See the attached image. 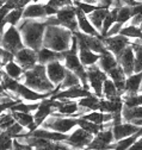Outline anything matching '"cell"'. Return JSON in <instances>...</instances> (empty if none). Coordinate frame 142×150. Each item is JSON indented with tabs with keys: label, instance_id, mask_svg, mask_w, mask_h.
<instances>
[{
	"label": "cell",
	"instance_id": "6da1fadb",
	"mask_svg": "<svg viewBox=\"0 0 142 150\" xmlns=\"http://www.w3.org/2000/svg\"><path fill=\"white\" fill-rule=\"evenodd\" d=\"M45 28V23L31 21V18H24L22 24L18 25L17 29L22 32V38L28 48L37 51L42 47Z\"/></svg>",
	"mask_w": 142,
	"mask_h": 150
},
{
	"label": "cell",
	"instance_id": "7a4b0ae2",
	"mask_svg": "<svg viewBox=\"0 0 142 150\" xmlns=\"http://www.w3.org/2000/svg\"><path fill=\"white\" fill-rule=\"evenodd\" d=\"M72 31L60 25H47L42 44L55 51H66L72 42Z\"/></svg>",
	"mask_w": 142,
	"mask_h": 150
},
{
	"label": "cell",
	"instance_id": "3957f363",
	"mask_svg": "<svg viewBox=\"0 0 142 150\" xmlns=\"http://www.w3.org/2000/svg\"><path fill=\"white\" fill-rule=\"evenodd\" d=\"M24 79H25V85L32 89H36L38 92H44V93L54 92L55 85L48 79L44 64H41V63L35 64L32 68L24 71Z\"/></svg>",
	"mask_w": 142,
	"mask_h": 150
},
{
	"label": "cell",
	"instance_id": "277c9868",
	"mask_svg": "<svg viewBox=\"0 0 142 150\" xmlns=\"http://www.w3.org/2000/svg\"><path fill=\"white\" fill-rule=\"evenodd\" d=\"M0 44H1V48L11 51L12 54H16L18 50L24 48L22 35H21L19 30L14 25H10L7 28V30L4 31L1 40H0Z\"/></svg>",
	"mask_w": 142,
	"mask_h": 150
},
{
	"label": "cell",
	"instance_id": "5b68a950",
	"mask_svg": "<svg viewBox=\"0 0 142 150\" xmlns=\"http://www.w3.org/2000/svg\"><path fill=\"white\" fill-rule=\"evenodd\" d=\"M51 118H47L42 125L49 130L58 131V132L66 134L69 130H72L75 125H78V120L73 118H60V116L50 115Z\"/></svg>",
	"mask_w": 142,
	"mask_h": 150
},
{
	"label": "cell",
	"instance_id": "8992f818",
	"mask_svg": "<svg viewBox=\"0 0 142 150\" xmlns=\"http://www.w3.org/2000/svg\"><path fill=\"white\" fill-rule=\"evenodd\" d=\"M86 74H87V80L90 82V86L94 89L96 96L97 97H102V88H103V82L108 79V75L105 71H102L99 66L91 64L88 66V68L86 69Z\"/></svg>",
	"mask_w": 142,
	"mask_h": 150
},
{
	"label": "cell",
	"instance_id": "52a82bcc",
	"mask_svg": "<svg viewBox=\"0 0 142 150\" xmlns=\"http://www.w3.org/2000/svg\"><path fill=\"white\" fill-rule=\"evenodd\" d=\"M75 8L72 7L70 5L61 7L58 12H56V18L60 21L61 25L66 29H68L72 32H77L78 31V21H75Z\"/></svg>",
	"mask_w": 142,
	"mask_h": 150
},
{
	"label": "cell",
	"instance_id": "ba28073f",
	"mask_svg": "<svg viewBox=\"0 0 142 150\" xmlns=\"http://www.w3.org/2000/svg\"><path fill=\"white\" fill-rule=\"evenodd\" d=\"M14 57L17 60V63H18L25 71L36 64L37 52L30 48H22L21 50H18L14 54Z\"/></svg>",
	"mask_w": 142,
	"mask_h": 150
},
{
	"label": "cell",
	"instance_id": "9c48e42d",
	"mask_svg": "<svg viewBox=\"0 0 142 150\" xmlns=\"http://www.w3.org/2000/svg\"><path fill=\"white\" fill-rule=\"evenodd\" d=\"M102 41L106 48L109 50H111L116 55V57H118L121 55V52L124 50V48L127 45H129L128 37L123 36V35H115L111 37H104Z\"/></svg>",
	"mask_w": 142,
	"mask_h": 150
},
{
	"label": "cell",
	"instance_id": "30bf717a",
	"mask_svg": "<svg viewBox=\"0 0 142 150\" xmlns=\"http://www.w3.org/2000/svg\"><path fill=\"white\" fill-rule=\"evenodd\" d=\"M45 71H47V76L48 79L54 83V85H60L66 75V67L60 63L59 60H54L45 66Z\"/></svg>",
	"mask_w": 142,
	"mask_h": 150
},
{
	"label": "cell",
	"instance_id": "8fae6325",
	"mask_svg": "<svg viewBox=\"0 0 142 150\" xmlns=\"http://www.w3.org/2000/svg\"><path fill=\"white\" fill-rule=\"evenodd\" d=\"M55 110H56V107L54 106V99H51V98H50V99H48V98L43 99V100L40 103L38 107H37V110H36V113L33 115V122L36 123L37 126L42 125V123H43Z\"/></svg>",
	"mask_w": 142,
	"mask_h": 150
},
{
	"label": "cell",
	"instance_id": "7c38bea8",
	"mask_svg": "<svg viewBox=\"0 0 142 150\" xmlns=\"http://www.w3.org/2000/svg\"><path fill=\"white\" fill-rule=\"evenodd\" d=\"M91 141H92V134L87 132V131H85L81 127H78L72 135L67 137V139L65 142H67V144L69 146L82 148V146L88 145V143Z\"/></svg>",
	"mask_w": 142,
	"mask_h": 150
},
{
	"label": "cell",
	"instance_id": "4fadbf2b",
	"mask_svg": "<svg viewBox=\"0 0 142 150\" xmlns=\"http://www.w3.org/2000/svg\"><path fill=\"white\" fill-rule=\"evenodd\" d=\"M134 60H135V55L131 45H127L117 57V61L121 63V67L123 68L126 76H129V75L134 73Z\"/></svg>",
	"mask_w": 142,
	"mask_h": 150
},
{
	"label": "cell",
	"instance_id": "5bb4252c",
	"mask_svg": "<svg viewBox=\"0 0 142 150\" xmlns=\"http://www.w3.org/2000/svg\"><path fill=\"white\" fill-rule=\"evenodd\" d=\"M54 92H48V93H38V92H35L32 91L30 87H28L26 85L23 83H18L16 89V94L19 96L21 98L29 100V101H37V100H43L45 98H49Z\"/></svg>",
	"mask_w": 142,
	"mask_h": 150
},
{
	"label": "cell",
	"instance_id": "9a60e30c",
	"mask_svg": "<svg viewBox=\"0 0 142 150\" xmlns=\"http://www.w3.org/2000/svg\"><path fill=\"white\" fill-rule=\"evenodd\" d=\"M91 92L88 89H85L82 87L79 86H73L66 88V91H61V92H56L55 94H53L51 99H58V100H63V99H75V98H82V97H87L90 96Z\"/></svg>",
	"mask_w": 142,
	"mask_h": 150
},
{
	"label": "cell",
	"instance_id": "2e32d148",
	"mask_svg": "<svg viewBox=\"0 0 142 150\" xmlns=\"http://www.w3.org/2000/svg\"><path fill=\"white\" fill-rule=\"evenodd\" d=\"M114 141L112 130H102L97 134V137L88 143V149H105Z\"/></svg>",
	"mask_w": 142,
	"mask_h": 150
},
{
	"label": "cell",
	"instance_id": "e0dca14e",
	"mask_svg": "<svg viewBox=\"0 0 142 150\" xmlns=\"http://www.w3.org/2000/svg\"><path fill=\"white\" fill-rule=\"evenodd\" d=\"M141 126H137L133 123H129L127 122L126 124H117V125H114V129H112V135H114V139L115 141H119L124 137H128L140 130Z\"/></svg>",
	"mask_w": 142,
	"mask_h": 150
},
{
	"label": "cell",
	"instance_id": "ac0fdd59",
	"mask_svg": "<svg viewBox=\"0 0 142 150\" xmlns=\"http://www.w3.org/2000/svg\"><path fill=\"white\" fill-rule=\"evenodd\" d=\"M36 52H37V61L41 64L49 63L54 60L61 61L62 59H65V55H66V51H55L45 47L42 49H38Z\"/></svg>",
	"mask_w": 142,
	"mask_h": 150
},
{
	"label": "cell",
	"instance_id": "d6986e66",
	"mask_svg": "<svg viewBox=\"0 0 142 150\" xmlns=\"http://www.w3.org/2000/svg\"><path fill=\"white\" fill-rule=\"evenodd\" d=\"M75 16L78 18V28L86 35H90V36H96L99 37L98 31L94 29V26L90 23V21L85 17V14L82 13V11L80 8H75Z\"/></svg>",
	"mask_w": 142,
	"mask_h": 150
},
{
	"label": "cell",
	"instance_id": "ffe728a7",
	"mask_svg": "<svg viewBox=\"0 0 142 150\" xmlns=\"http://www.w3.org/2000/svg\"><path fill=\"white\" fill-rule=\"evenodd\" d=\"M35 137H42L49 141H54V142H65L68 136H66L62 132H58V131H48L47 129H35L31 134H29Z\"/></svg>",
	"mask_w": 142,
	"mask_h": 150
},
{
	"label": "cell",
	"instance_id": "44dd1931",
	"mask_svg": "<svg viewBox=\"0 0 142 150\" xmlns=\"http://www.w3.org/2000/svg\"><path fill=\"white\" fill-rule=\"evenodd\" d=\"M142 82V70L136 73V74H131L128 76V79L126 80V87H124V92L130 93V94H136L140 89Z\"/></svg>",
	"mask_w": 142,
	"mask_h": 150
},
{
	"label": "cell",
	"instance_id": "7402d4cb",
	"mask_svg": "<svg viewBox=\"0 0 142 150\" xmlns=\"http://www.w3.org/2000/svg\"><path fill=\"white\" fill-rule=\"evenodd\" d=\"M99 62V68L102 70H104L106 74L109 73V70H111L112 68H115L117 64H118V61L114 57V55L108 50V51H105L104 54H100V57L98 60Z\"/></svg>",
	"mask_w": 142,
	"mask_h": 150
},
{
	"label": "cell",
	"instance_id": "603a6c76",
	"mask_svg": "<svg viewBox=\"0 0 142 150\" xmlns=\"http://www.w3.org/2000/svg\"><path fill=\"white\" fill-rule=\"evenodd\" d=\"M45 17V11H44V5L41 4H31L23 10V18H44Z\"/></svg>",
	"mask_w": 142,
	"mask_h": 150
},
{
	"label": "cell",
	"instance_id": "cb8c5ba5",
	"mask_svg": "<svg viewBox=\"0 0 142 150\" xmlns=\"http://www.w3.org/2000/svg\"><path fill=\"white\" fill-rule=\"evenodd\" d=\"M108 12H109V10L98 7L97 10H94L93 12H91L90 14H88V21L92 23V25L94 26V29L97 31L102 30L103 21H104V18L106 17V14H108Z\"/></svg>",
	"mask_w": 142,
	"mask_h": 150
},
{
	"label": "cell",
	"instance_id": "d4e9b609",
	"mask_svg": "<svg viewBox=\"0 0 142 150\" xmlns=\"http://www.w3.org/2000/svg\"><path fill=\"white\" fill-rule=\"evenodd\" d=\"M122 118L126 122H131L133 119L142 118V105H137L134 107H126L122 108Z\"/></svg>",
	"mask_w": 142,
	"mask_h": 150
},
{
	"label": "cell",
	"instance_id": "484cf974",
	"mask_svg": "<svg viewBox=\"0 0 142 150\" xmlns=\"http://www.w3.org/2000/svg\"><path fill=\"white\" fill-rule=\"evenodd\" d=\"M79 51H80L79 59H80V62L84 66L94 64L100 57L98 54H94V52H92V50H88V49H80Z\"/></svg>",
	"mask_w": 142,
	"mask_h": 150
},
{
	"label": "cell",
	"instance_id": "4316f807",
	"mask_svg": "<svg viewBox=\"0 0 142 150\" xmlns=\"http://www.w3.org/2000/svg\"><path fill=\"white\" fill-rule=\"evenodd\" d=\"M56 110L61 115H67V116L75 115L78 111V104L74 101H69L68 99H63V100H61V104L59 105V107Z\"/></svg>",
	"mask_w": 142,
	"mask_h": 150
},
{
	"label": "cell",
	"instance_id": "83f0119b",
	"mask_svg": "<svg viewBox=\"0 0 142 150\" xmlns=\"http://www.w3.org/2000/svg\"><path fill=\"white\" fill-rule=\"evenodd\" d=\"M133 50L135 51V60H134V71L138 73L142 70V42L136 41L131 44Z\"/></svg>",
	"mask_w": 142,
	"mask_h": 150
},
{
	"label": "cell",
	"instance_id": "f1b7e54d",
	"mask_svg": "<svg viewBox=\"0 0 142 150\" xmlns=\"http://www.w3.org/2000/svg\"><path fill=\"white\" fill-rule=\"evenodd\" d=\"M77 120H78V125H79L81 129H84L85 131H87V132H90V134H92V135H97L100 130H103V124L99 125V124L92 123V122H90V120L84 119L82 117H81V118H78Z\"/></svg>",
	"mask_w": 142,
	"mask_h": 150
},
{
	"label": "cell",
	"instance_id": "f546056e",
	"mask_svg": "<svg viewBox=\"0 0 142 150\" xmlns=\"http://www.w3.org/2000/svg\"><path fill=\"white\" fill-rule=\"evenodd\" d=\"M5 73L12 79H19L24 73V69L18 63L13 62V60H12L5 64Z\"/></svg>",
	"mask_w": 142,
	"mask_h": 150
},
{
	"label": "cell",
	"instance_id": "4dcf8cb0",
	"mask_svg": "<svg viewBox=\"0 0 142 150\" xmlns=\"http://www.w3.org/2000/svg\"><path fill=\"white\" fill-rule=\"evenodd\" d=\"M80 85V79L77 76V75L72 71V70H67L66 71V75H65V78L61 82V85L59 86L60 88H69V87H73V86H79Z\"/></svg>",
	"mask_w": 142,
	"mask_h": 150
},
{
	"label": "cell",
	"instance_id": "1f68e13d",
	"mask_svg": "<svg viewBox=\"0 0 142 150\" xmlns=\"http://www.w3.org/2000/svg\"><path fill=\"white\" fill-rule=\"evenodd\" d=\"M78 106L96 111V110H99V99L96 96H92V94L87 96V97H82V99L79 100Z\"/></svg>",
	"mask_w": 142,
	"mask_h": 150
},
{
	"label": "cell",
	"instance_id": "d6a6232c",
	"mask_svg": "<svg viewBox=\"0 0 142 150\" xmlns=\"http://www.w3.org/2000/svg\"><path fill=\"white\" fill-rule=\"evenodd\" d=\"M11 112H12L14 120L18 122L19 124H22L25 127H28L30 124L33 123V116L30 115L29 112H19V111H11Z\"/></svg>",
	"mask_w": 142,
	"mask_h": 150
},
{
	"label": "cell",
	"instance_id": "836d02e7",
	"mask_svg": "<svg viewBox=\"0 0 142 150\" xmlns=\"http://www.w3.org/2000/svg\"><path fill=\"white\" fill-rule=\"evenodd\" d=\"M23 18V8H12L5 17V22L10 25H17Z\"/></svg>",
	"mask_w": 142,
	"mask_h": 150
},
{
	"label": "cell",
	"instance_id": "e575fe53",
	"mask_svg": "<svg viewBox=\"0 0 142 150\" xmlns=\"http://www.w3.org/2000/svg\"><path fill=\"white\" fill-rule=\"evenodd\" d=\"M103 94L108 98V99H111V98H115L118 96V91L114 83L112 80H109L106 79L104 82H103Z\"/></svg>",
	"mask_w": 142,
	"mask_h": 150
},
{
	"label": "cell",
	"instance_id": "d590c367",
	"mask_svg": "<svg viewBox=\"0 0 142 150\" xmlns=\"http://www.w3.org/2000/svg\"><path fill=\"white\" fill-rule=\"evenodd\" d=\"M119 35H123L126 37H130V38H141L142 37V31L140 28L130 25L127 28H123L119 30Z\"/></svg>",
	"mask_w": 142,
	"mask_h": 150
},
{
	"label": "cell",
	"instance_id": "8d00e7d4",
	"mask_svg": "<svg viewBox=\"0 0 142 150\" xmlns=\"http://www.w3.org/2000/svg\"><path fill=\"white\" fill-rule=\"evenodd\" d=\"M131 18V7L129 6H121L117 11V17H116V22L124 24L128 22Z\"/></svg>",
	"mask_w": 142,
	"mask_h": 150
},
{
	"label": "cell",
	"instance_id": "74e56055",
	"mask_svg": "<svg viewBox=\"0 0 142 150\" xmlns=\"http://www.w3.org/2000/svg\"><path fill=\"white\" fill-rule=\"evenodd\" d=\"M5 132L11 137V138H16V137H18L19 135H23L24 134V126L22 124H19L18 122H14L12 125H10L6 130H5Z\"/></svg>",
	"mask_w": 142,
	"mask_h": 150
},
{
	"label": "cell",
	"instance_id": "f35d334b",
	"mask_svg": "<svg viewBox=\"0 0 142 150\" xmlns=\"http://www.w3.org/2000/svg\"><path fill=\"white\" fill-rule=\"evenodd\" d=\"M40 104H23L22 101L17 103L16 105H13L10 111H19V112H32V111H36Z\"/></svg>",
	"mask_w": 142,
	"mask_h": 150
},
{
	"label": "cell",
	"instance_id": "ab89813d",
	"mask_svg": "<svg viewBox=\"0 0 142 150\" xmlns=\"http://www.w3.org/2000/svg\"><path fill=\"white\" fill-rule=\"evenodd\" d=\"M108 75L112 79L114 82L116 81H121V80H126V74H124V70L121 66H116L115 68H112L111 70H109Z\"/></svg>",
	"mask_w": 142,
	"mask_h": 150
},
{
	"label": "cell",
	"instance_id": "60d3db41",
	"mask_svg": "<svg viewBox=\"0 0 142 150\" xmlns=\"http://www.w3.org/2000/svg\"><path fill=\"white\" fill-rule=\"evenodd\" d=\"M16 120H14V118H13L11 112H7V113H1V115H0V130L5 131Z\"/></svg>",
	"mask_w": 142,
	"mask_h": 150
},
{
	"label": "cell",
	"instance_id": "b9f144b4",
	"mask_svg": "<svg viewBox=\"0 0 142 150\" xmlns=\"http://www.w3.org/2000/svg\"><path fill=\"white\" fill-rule=\"evenodd\" d=\"M84 119L86 120H90L92 123H96V124H103V118H104V113H99V112H91V113H86L82 116Z\"/></svg>",
	"mask_w": 142,
	"mask_h": 150
},
{
	"label": "cell",
	"instance_id": "7bdbcfd3",
	"mask_svg": "<svg viewBox=\"0 0 142 150\" xmlns=\"http://www.w3.org/2000/svg\"><path fill=\"white\" fill-rule=\"evenodd\" d=\"M78 6V8H80L84 14H90L91 12H93L94 10L98 8V6L96 5H92V4H88V3H85V1H74Z\"/></svg>",
	"mask_w": 142,
	"mask_h": 150
},
{
	"label": "cell",
	"instance_id": "ee69618b",
	"mask_svg": "<svg viewBox=\"0 0 142 150\" xmlns=\"http://www.w3.org/2000/svg\"><path fill=\"white\" fill-rule=\"evenodd\" d=\"M12 148L16 149V150H30V149H32L29 144H26L24 142H21L19 139H17V138L12 141Z\"/></svg>",
	"mask_w": 142,
	"mask_h": 150
},
{
	"label": "cell",
	"instance_id": "f6af8a7d",
	"mask_svg": "<svg viewBox=\"0 0 142 150\" xmlns=\"http://www.w3.org/2000/svg\"><path fill=\"white\" fill-rule=\"evenodd\" d=\"M122 23H118V22H116V23H114V25L109 29V31L106 32V35H105V37H111V36H115V35H117V33H119V30L122 29Z\"/></svg>",
	"mask_w": 142,
	"mask_h": 150
},
{
	"label": "cell",
	"instance_id": "bcb514c9",
	"mask_svg": "<svg viewBox=\"0 0 142 150\" xmlns=\"http://www.w3.org/2000/svg\"><path fill=\"white\" fill-rule=\"evenodd\" d=\"M135 14H142V3H138L131 7V17Z\"/></svg>",
	"mask_w": 142,
	"mask_h": 150
},
{
	"label": "cell",
	"instance_id": "7dc6e473",
	"mask_svg": "<svg viewBox=\"0 0 142 150\" xmlns=\"http://www.w3.org/2000/svg\"><path fill=\"white\" fill-rule=\"evenodd\" d=\"M44 11H45V16H54V14H56V12L59 11V10H56V8H54L53 6H50V5H44Z\"/></svg>",
	"mask_w": 142,
	"mask_h": 150
},
{
	"label": "cell",
	"instance_id": "c3c4849f",
	"mask_svg": "<svg viewBox=\"0 0 142 150\" xmlns=\"http://www.w3.org/2000/svg\"><path fill=\"white\" fill-rule=\"evenodd\" d=\"M141 21H142V14H135V16L131 17V25L140 26Z\"/></svg>",
	"mask_w": 142,
	"mask_h": 150
},
{
	"label": "cell",
	"instance_id": "681fc988",
	"mask_svg": "<svg viewBox=\"0 0 142 150\" xmlns=\"http://www.w3.org/2000/svg\"><path fill=\"white\" fill-rule=\"evenodd\" d=\"M142 137V136H141ZM129 149L130 150H142V138L140 139V141H135L130 146H129Z\"/></svg>",
	"mask_w": 142,
	"mask_h": 150
},
{
	"label": "cell",
	"instance_id": "f907efd6",
	"mask_svg": "<svg viewBox=\"0 0 142 150\" xmlns=\"http://www.w3.org/2000/svg\"><path fill=\"white\" fill-rule=\"evenodd\" d=\"M137 104L138 105H142V94L141 96H137Z\"/></svg>",
	"mask_w": 142,
	"mask_h": 150
},
{
	"label": "cell",
	"instance_id": "816d5d0a",
	"mask_svg": "<svg viewBox=\"0 0 142 150\" xmlns=\"http://www.w3.org/2000/svg\"><path fill=\"white\" fill-rule=\"evenodd\" d=\"M4 74H5V71H3L1 69H0V83H1V81H3V76H4Z\"/></svg>",
	"mask_w": 142,
	"mask_h": 150
},
{
	"label": "cell",
	"instance_id": "f5cc1de1",
	"mask_svg": "<svg viewBox=\"0 0 142 150\" xmlns=\"http://www.w3.org/2000/svg\"><path fill=\"white\" fill-rule=\"evenodd\" d=\"M3 51H4V48H1V47H0V56H1V54H3Z\"/></svg>",
	"mask_w": 142,
	"mask_h": 150
},
{
	"label": "cell",
	"instance_id": "db71d44e",
	"mask_svg": "<svg viewBox=\"0 0 142 150\" xmlns=\"http://www.w3.org/2000/svg\"><path fill=\"white\" fill-rule=\"evenodd\" d=\"M140 29H141V31H142V21H141V24H140Z\"/></svg>",
	"mask_w": 142,
	"mask_h": 150
},
{
	"label": "cell",
	"instance_id": "11a10c76",
	"mask_svg": "<svg viewBox=\"0 0 142 150\" xmlns=\"http://www.w3.org/2000/svg\"><path fill=\"white\" fill-rule=\"evenodd\" d=\"M140 89H141V91H142V82H141V88H140Z\"/></svg>",
	"mask_w": 142,
	"mask_h": 150
},
{
	"label": "cell",
	"instance_id": "9f6ffc18",
	"mask_svg": "<svg viewBox=\"0 0 142 150\" xmlns=\"http://www.w3.org/2000/svg\"><path fill=\"white\" fill-rule=\"evenodd\" d=\"M33 1H36V0H33Z\"/></svg>",
	"mask_w": 142,
	"mask_h": 150
},
{
	"label": "cell",
	"instance_id": "6f0895ef",
	"mask_svg": "<svg viewBox=\"0 0 142 150\" xmlns=\"http://www.w3.org/2000/svg\"><path fill=\"white\" fill-rule=\"evenodd\" d=\"M141 38H142V37H141Z\"/></svg>",
	"mask_w": 142,
	"mask_h": 150
}]
</instances>
